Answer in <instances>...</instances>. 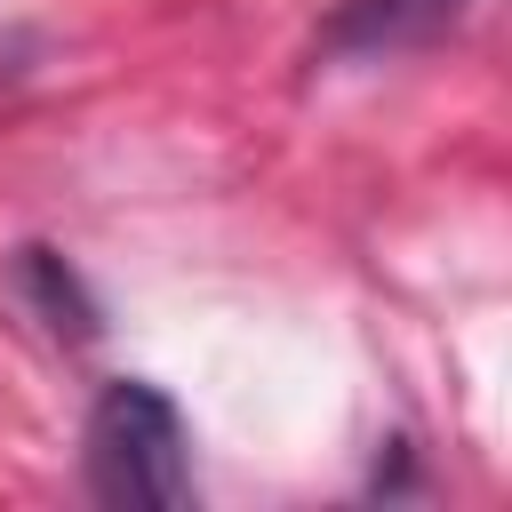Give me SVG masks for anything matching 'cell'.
Wrapping results in <instances>:
<instances>
[{
  "mask_svg": "<svg viewBox=\"0 0 512 512\" xmlns=\"http://www.w3.org/2000/svg\"><path fill=\"white\" fill-rule=\"evenodd\" d=\"M80 464H88V488L104 504H184L192 496L184 416L144 376H120V384L96 392L88 432H80Z\"/></svg>",
  "mask_w": 512,
  "mask_h": 512,
  "instance_id": "cell-1",
  "label": "cell"
},
{
  "mask_svg": "<svg viewBox=\"0 0 512 512\" xmlns=\"http://www.w3.org/2000/svg\"><path fill=\"white\" fill-rule=\"evenodd\" d=\"M472 0H344L320 24L328 56H400V48H432L448 24H464Z\"/></svg>",
  "mask_w": 512,
  "mask_h": 512,
  "instance_id": "cell-2",
  "label": "cell"
},
{
  "mask_svg": "<svg viewBox=\"0 0 512 512\" xmlns=\"http://www.w3.org/2000/svg\"><path fill=\"white\" fill-rule=\"evenodd\" d=\"M16 288L40 304V320L56 328V336H96V304H88V288L72 280V264L56 256V248H16Z\"/></svg>",
  "mask_w": 512,
  "mask_h": 512,
  "instance_id": "cell-3",
  "label": "cell"
}]
</instances>
